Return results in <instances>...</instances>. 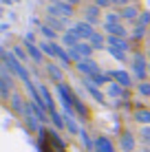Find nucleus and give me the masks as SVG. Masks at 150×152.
Listing matches in <instances>:
<instances>
[{
	"mask_svg": "<svg viewBox=\"0 0 150 152\" xmlns=\"http://www.w3.org/2000/svg\"><path fill=\"white\" fill-rule=\"evenodd\" d=\"M75 110L82 119H89V110H86V106L82 104V99H77V97H75Z\"/></svg>",
	"mask_w": 150,
	"mask_h": 152,
	"instance_id": "27",
	"label": "nucleus"
},
{
	"mask_svg": "<svg viewBox=\"0 0 150 152\" xmlns=\"http://www.w3.org/2000/svg\"><path fill=\"white\" fill-rule=\"evenodd\" d=\"M15 0H2V4H13Z\"/></svg>",
	"mask_w": 150,
	"mask_h": 152,
	"instance_id": "38",
	"label": "nucleus"
},
{
	"mask_svg": "<svg viewBox=\"0 0 150 152\" xmlns=\"http://www.w3.org/2000/svg\"><path fill=\"white\" fill-rule=\"evenodd\" d=\"M108 46L119 49V51H128V42L124 38H115V35H108Z\"/></svg>",
	"mask_w": 150,
	"mask_h": 152,
	"instance_id": "19",
	"label": "nucleus"
},
{
	"mask_svg": "<svg viewBox=\"0 0 150 152\" xmlns=\"http://www.w3.org/2000/svg\"><path fill=\"white\" fill-rule=\"evenodd\" d=\"M66 2H69V4H75V2H80V0H66Z\"/></svg>",
	"mask_w": 150,
	"mask_h": 152,
	"instance_id": "39",
	"label": "nucleus"
},
{
	"mask_svg": "<svg viewBox=\"0 0 150 152\" xmlns=\"http://www.w3.org/2000/svg\"><path fill=\"white\" fill-rule=\"evenodd\" d=\"M141 139L143 141H150V128H148V126H143V128H141Z\"/></svg>",
	"mask_w": 150,
	"mask_h": 152,
	"instance_id": "35",
	"label": "nucleus"
},
{
	"mask_svg": "<svg viewBox=\"0 0 150 152\" xmlns=\"http://www.w3.org/2000/svg\"><path fill=\"white\" fill-rule=\"evenodd\" d=\"M77 71H82L84 75H89V77L97 75V73H102L95 60H82V62H77Z\"/></svg>",
	"mask_w": 150,
	"mask_h": 152,
	"instance_id": "5",
	"label": "nucleus"
},
{
	"mask_svg": "<svg viewBox=\"0 0 150 152\" xmlns=\"http://www.w3.org/2000/svg\"><path fill=\"white\" fill-rule=\"evenodd\" d=\"M11 106H13V110L15 113H20V115H27V106H24V102H22V97L15 93V95H11Z\"/></svg>",
	"mask_w": 150,
	"mask_h": 152,
	"instance_id": "21",
	"label": "nucleus"
},
{
	"mask_svg": "<svg viewBox=\"0 0 150 152\" xmlns=\"http://www.w3.org/2000/svg\"><path fill=\"white\" fill-rule=\"evenodd\" d=\"M71 31H73V33L77 35V38L80 40H91L93 35H95V31H93V24L91 22H75L73 27H71Z\"/></svg>",
	"mask_w": 150,
	"mask_h": 152,
	"instance_id": "3",
	"label": "nucleus"
},
{
	"mask_svg": "<svg viewBox=\"0 0 150 152\" xmlns=\"http://www.w3.org/2000/svg\"><path fill=\"white\" fill-rule=\"evenodd\" d=\"M64 128L69 130L71 134H80V132H82L80 126H77V121L73 119V115H64Z\"/></svg>",
	"mask_w": 150,
	"mask_h": 152,
	"instance_id": "18",
	"label": "nucleus"
},
{
	"mask_svg": "<svg viewBox=\"0 0 150 152\" xmlns=\"http://www.w3.org/2000/svg\"><path fill=\"white\" fill-rule=\"evenodd\" d=\"M104 29L108 35H115V38H126V29H124V24H106L104 22Z\"/></svg>",
	"mask_w": 150,
	"mask_h": 152,
	"instance_id": "14",
	"label": "nucleus"
},
{
	"mask_svg": "<svg viewBox=\"0 0 150 152\" xmlns=\"http://www.w3.org/2000/svg\"><path fill=\"white\" fill-rule=\"evenodd\" d=\"M46 71H49L51 80H55L58 84H62V77H64V75H62V69H60V66H55V64H49V66H46Z\"/></svg>",
	"mask_w": 150,
	"mask_h": 152,
	"instance_id": "23",
	"label": "nucleus"
},
{
	"mask_svg": "<svg viewBox=\"0 0 150 152\" xmlns=\"http://www.w3.org/2000/svg\"><path fill=\"white\" fill-rule=\"evenodd\" d=\"M51 15H58V18H71L73 15V4L69 2H60V4H51L49 7Z\"/></svg>",
	"mask_w": 150,
	"mask_h": 152,
	"instance_id": "4",
	"label": "nucleus"
},
{
	"mask_svg": "<svg viewBox=\"0 0 150 152\" xmlns=\"http://www.w3.org/2000/svg\"><path fill=\"white\" fill-rule=\"evenodd\" d=\"M110 2H115V4H121V9H124V7H128V0H110Z\"/></svg>",
	"mask_w": 150,
	"mask_h": 152,
	"instance_id": "37",
	"label": "nucleus"
},
{
	"mask_svg": "<svg viewBox=\"0 0 150 152\" xmlns=\"http://www.w3.org/2000/svg\"><path fill=\"white\" fill-rule=\"evenodd\" d=\"M84 86H86V91L91 93V97L95 99V102H100V104H104V102H106V95H104V93H102L100 88H97L95 84H93V82L89 80V77H86V80H84Z\"/></svg>",
	"mask_w": 150,
	"mask_h": 152,
	"instance_id": "7",
	"label": "nucleus"
},
{
	"mask_svg": "<svg viewBox=\"0 0 150 152\" xmlns=\"http://www.w3.org/2000/svg\"><path fill=\"white\" fill-rule=\"evenodd\" d=\"M80 42H82V40L77 38V35H75V33H73L71 29L66 31V33H62V44H64L66 49H75V46L80 44Z\"/></svg>",
	"mask_w": 150,
	"mask_h": 152,
	"instance_id": "11",
	"label": "nucleus"
},
{
	"mask_svg": "<svg viewBox=\"0 0 150 152\" xmlns=\"http://www.w3.org/2000/svg\"><path fill=\"white\" fill-rule=\"evenodd\" d=\"M40 31H42V35H44L49 42H55V38H58V31L51 29L49 24H42V27H40Z\"/></svg>",
	"mask_w": 150,
	"mask_h": 152,
	"instance_id": "24",
	"label": "nucleus"
},
{
	"mask_svg": "<svg viewBox=\"0 0 150 152\" xmlns=\"http://www.w3.org/2000/svg\"><path fill=\"white\" fill-rule=\"evenodd\" d=\"M84 18H86V22L95 24L97 20H100V7H97V4H91V7L84 11Z\"/></svg>",
	"mask_w": 150,
	"mask_h": 152,
	"instance_id": "17",
	"label": "nucleus"
},
{
	"mask_svg": "<svg viewBox=\"0 0 150 152\" xmlns=\"http://www.w3.org/2000/svg\"><path fill=\"white\" fill-rule=\"evenodd\" d=\"M13 55L18 57L20 62H27V60H31L29 53H27V49H22V46H15V49H13Z\"/></svg>",
	"mask_w": 150,
	"mask_h": 152,
	"instance_id": "28",
	"label": "nucleus"
},
{
	"mask_svg": "<svg viewBox=\"0 0 150 152\" xmlns=\"http://www.w3.org/2000/svg\"><path fill=\"white\" fill-rule=\"evenodd\" d=\"M119 13H121V18H124V20H137V15H139V9L135 7V4H128V7H124Z\"/></svg>",
	"mask_w": 150,
	"mask_h": 152,
	"instance_id": "22",
	"label": "nucleus"
},
{
	"mask_svg": "<svg viewBox=\"0 0 150 152\" xmlns=\"http://www.w3.org/2000/svg\"><path fill=\"white\" fill-rule=\"evenodd\" d=\"M135 119H137V121L139 124H150V110H143V108H141V110H137L135 113Z\"/></svg>",
	"mask_w": 150,
	"mask_h": 152,
	"instance_id": "26",
	"label": "nucleus"
},
{
	"mask_svg": "<svg viewBox=\"0 0 150 152\" xmlns=\"http://www.w3.org/2000/svg\"><path fill=\"white\" fill-rule=\"evenodd\" d=\"M2 62H4V66H7V69L11 71L15 77H20V80L24 82V86L33 84V82H31V77H29V73H27V69H24V66L18 62V57H15L13 53H9V51H2Z\"/></svg>",
	"mask_w": 150,
	"mask_h": 152,
	"instance_id": "1",
	"label": "nucleus"
},
{
	"mask_svg": "<svg viewBox=\"0 0 150 152\" xmlns=\"http://www.w3.org/2000/svg\"><path fill=\"white\" fill-rule=\"evenodd\" d=\"M97 2V7H108V4H110V0H95Z\"/></svg>",
	"mask_w": 150,
	"mask_h": 152,
	"instance_id": "36",
	"label": "nucleus"
},
{
	"mask_svg": "<svg viewBox=\"0 0 150 152\" xmlns=\"http://www.w3.org/2000/svg\"><path fill=\"white\" fill-rule=\"evenodd\" d=\"M121 20V13H106V24H119Z\"/></svg>",
	"mask_w": 150,
	"mask_h": 152,
	"instance_id": "30",
	"label": "nucleus"
},
{
	"mask_svg": "<svg viewBox=\"0 0 150 152\" xmlns=\"http://www.w3.org/2000/svg\"><path fill=\"white\" fill-rule=\"evenodd\" d=\"M110 80H115L117 84H121L124 88H128V86L132 84L130 73H126V71H110Z\"/></svg>",
	"mask_w": 150,
	"mask_h": 152,
	"instance_id": "8",
	"label": "nucleus"
},
{
	"mask_svg": "<svg viewBox=\"0 0 150 152\" xmlns=\"http://www.w3.org/2000/svg\"><path fill=\"white\" fill-rule=\"evenodd\" d=\"M106 95H108V97H113V99L124 97V86H121V84H117V82L106 84Z\"/></svg>",
	"mask_w": 150,
	"mask_h": 152,
	"instance_id": "12",
	"label": "nucleus"
},
{
	"mask_svg": "<svg viewBox=\"0 0 150 152\" xmlns=\"http://www.w3.org/2000/svg\"><path fill=\"white\" fill-rule=\"evenodd\" d=\"M80 137H82V143H84V148H86V150H97L95 141H93V139L89 137V132H86V130H82V132H80Z\"/></svg>",
	"mask_w": 150,
	"mask_h": 152,
	"instance_id": "25",
	"label": "nucleus"
},
{
	"mask_svg": "<svg viewBox=\"0 0 150 152\" xmlns=\"http://www.w3.org/2000/svg\"><path fill=\"white\" fill-rule=\"evenodd\" d=\"M95 145H97L95 152H115V148H113V143H110V139H108V137H97L95 139Z\"/></svg>",
	"mask_w": 150,
	"mask_h": 152,
	"instance_id": "15",
	"label": "nucleus"
},
{
	"mask_svg": "<svg viewBox=\"0 0 150 152\" xmlns=\"http://www.w3.org/2000/svg\"><path fill=\"white\" fill-rule=\"evenodd\" d=\"M119 148L124 152H132V150H135V137H132L130 132H124L121 139H119Z\"/></svg>",
	"mask_w": 150,
	"mask_h": 152,
	"instance_id": "13",
	"label": "nucleus"
},
{
	"mask_svg": "<svg viewBox=\"0 0 150 152\" xmlns=\"http://www.w3.org/2000/svg\"><path fill=\"white\" fill-rule=\"evenodd\" d=\"M40 49H42V53L46 55H51V57H58L60 55V51H62V46H58L55 42H49V40H44V42H40Z\"/></svg>",
	"mask_w": 150,
	"mask_h": 152,
	"instance_id": "10",
	"label": "nucleus"
},
{
	"mask_svg": "<svg viewBox=\"0 0 150 152\" xmlns=\"http://www.w3.org/2000/svg\"><path fill=\"white\" fill-rule=\"evenodd\" d=\"M24 49H27L29 57L35 62V64H40V62L44 60V53H42V49H40V46H35L33 42H27V44H24Z\"/></svg>",
	"mask_w": 150,
	"mask_h": 152,
	"instance_id": "9",
	"label": "nucleus"
},
{
	"mask_svg": "<svg viewBox=\"0 0 150 152\" xmlns=\"http://www.w3.org/2000/svg\"><path fill=\"white\" fill-rule=\"evenodd\" d=\"M143 33H146V27H143V24H137L135 31H132V35H135V38H141Z\"/></svg>",
	"mask_w": 150,
	"mask_h": 152,
	"instance_id": "34",
	"label": "nucleus"
},
{
	"mask_svg": "<svg viewBox=\"0 0 150 152\" xmlns=\"http://www.w3.org/2000/svg\"><path fill=\"white\" fill-rule=\"evenodd\" d=\"M132 73H135V77H137L139 82L146 80V75L150 73V66L146 64V57H143V55L137 53L135 57H132Z\"/></svg>",
	"mask_w": 150,
	"mask_h": 152,
	"instance_id": "2",
	"label": "nucleus"
},
{
	"mask_svg": "<svg viewBox=\"0 0 150 152\" xmlns=\"http://www.w3.org/2000/svg\"><path fill=\"white\" fill-rule=\"evenodd\" d=\"M108 53L115 57V60H119V62L126 60V51H119V49H113V46H108Z\"/></svg>",
	"mask_w": 150,
	"mask_h": 152,
	"instance_id": "29",
	"label": "nucleus"
},
{
	"mask_svg": "<svg viewBox=\"0 0 150 152\" xmlns=\"http://www.w3.org/2000/svg\"><path fill=\"white\" fill-rule=\"evenodd\" d=\"M93 46H91V42H80L77 44V53H80L82 60H91V55H93Z\"/></svg>",
	"mask_w": 150,
	"mask_h": 152,
	"instance_id": "16",
	"label": "nucleus"
},
{
	"mask_svg": "<svg viewBox=\"0 0 150 152\" xmlns=\"http://www.w3.org/2000/svg\"><path fill=\"white\" fill-rule=\"evenodd\" d=\"M89 42H91L93 49H108V46H106V44H108V38H104L102 33H95Z\"/></svg>",
	"mask_w": 150,
	"mask_h": 152,
	"instance_id": "20",
	"label": "nucleus"
},
{
	"mask_svg": "<svg viewBox=\"0 0 150 152\" xmlns=\"http://www.w3.org/2000/svg\"><path fill=\"white\" fill-rule=\"evenodd\" d=\"M139 24H143V27L150 24V11H143L141 15H139Z\"/></svg>",
	"mask_w": 150,
	"mask_h": 152,
	"instance_id": "33",
	"label": "nucleus"
},
{
	"mask_svg": "<svg viewBox=\"0 0 150 152\" xmlns=\"http://www.w3.org/2000/svg\"><path fill=\"white\" fill-rule=\"evenodd\" d=\"M137 91H139V95H143V97H150V84H148V82H139Z\"/></svg>",
	"mask_w": 150,
	"mask_h": 152,
	"instance_id": "31",
	"label": "nucleus"
},
{
	"mask_svg": "<svg viewBox=\"0 0 150 152\" xmlns=\"http://www.w3.org/2000/svg\"><path fill=\"white\" fill-rule=\"evenodd\" d=\"M46 24H49V27L51 29H60V31H64V33H66V31H69V29H66V24H69V18H58V15H46Z\"/></svg>",
	"mask_w": 150,
	"mask_h": 152,
	"instance_id": "6",
	"label": "nucleus"
},
{
	"mask_svg": "<svg viewBox=\"0 0 150 152\" xmlns=\"http://www.w3.org/2000/svg\"><path fill=\"white\" fill-rule=\"evenodd\" d=\"M49 117L53 119V124L58 126V128H64V119H62L60 115H58V110H55V113H49Z\"/></svg>",
	"mask_w": 150,
	"mask_h": 152,
	"instance_id": "32",
	"label": "nucleus"
}]
</instances>
